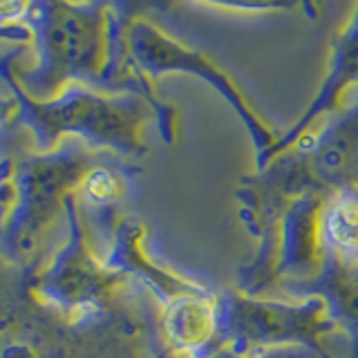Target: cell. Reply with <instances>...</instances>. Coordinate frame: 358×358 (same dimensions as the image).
Returning a JSON list of instances; mask_svg holds the SVG:
<instances>
[{
  "mask_svg": "<svg viewBox=\"0 0 358 358\" xmlns=\"http://www.w3.org/2000/svg\"><path fill=\"white\" fill-rule=\"evenodd\" d=\"M356 99H358V5L354 7L343 29L334 36L329 65L316 96L311 99V103L305 108V112L294 121V126H289L285 134H278L273 148L255 162V171H260L273 157L291 148L300 137H305L309 130L320 126L322 121L343 112Z\"/></svg>",
  "mask_w": 358,
  "mask_h": 358,
  "instance_id": "52a82bcc",
  "label": "cell"
},
{
  "mask_svg": "<svg viewBox=\"0 0 358 358\" xmlns=\"http://www.w3.org/2000/svg\"><path fill=\"white\" fill-rule=\"evenodd\" d=\"M217 307L220 327L213 345H227L242 354L305 347L318 358H338L331 352V338L345 336L318 296L251 298L238 289H227L217 294Z\"/></svg>",
  "mask_w": 358,
  "mask_h": 358,
  "instance_id": "277c9868",
  "label": "cell"
},
{
  "mask_svg": "<svg viewBox=\"0 0 358 358\" xmlns=\"http://www.w3.org/2000/svg\"><path fill=\"white\" fill-rule=\"evenodd\" d=\"M220 327L217 294L182 296L159 307V336L164 350L177 358L197 356L215 343Z\"/></svg>",
  "mask_w": 358,
  "mask_h": 358,
  "instance_id": "8fae6325",
  "label": "cell"
},
{
  "mask_svg": "<svg viewBox=\"0 0 358 358\" xmlns=\"http://www.w3.org/2000/svg\"><path fill=\"white\" fill-rule=\"evenodd\" d=\"M16 201V186H14V177L7 175L0 179V235H3V229L9 220V213L14 208Z\"/></svg>",
  "mask_w": 358,
  "mask_h": 358,
  "instance_id": "5bb4252c",
  "label": "cell"
},
{
  "mask_svg": "<svg viewBox=\"0 0 358 358\" xmlns=\"http://www.w3.org/2000/svg\"><path fill=\"white\" fill-rule=\"evenodd\" d=\"M329 197L320 193H305L294 199L280 220L275 289L305 285L316 278L327 257V244L322 238V217Z\"/></svg>",
  "mask_w": 358,
  "mask_h": 358,
  "instance_id": "ba28073f",
  "label": "cell"
},
{
  "mask_svg": "<svg viewBox=\"0 0 358 358\" xmlns=\"http://www.w3.org/2000/svg\"><path fill=\"white\" fill-rule=\"evenodd\" d=\"M159 358H177L173 354L164 352ZM260 358H318L313 352L305 350V347H278V350H266Z\"/></svg>",
  "mask_w": 358,
  "mask_h": 358,
  "instance_id": "9a60e30c",
  "label": "cell"
},
{
  "mask_svg": "<svg viewBox=\"0 0 358 358\" xmlns=\"http://www.w3.org/2000/svg\"><path fill=\"white\" fill-rule=\"evenodd\" d=\"M305 193H358V99L309 130L291 148L240 179V220L260 249L278 244L280 220Z\"/></svg>",
  "mask_w": 358,
  "mask_h": 358,
  "instance_id": "6da1fadb",
  "label": "cell"
},
{
  "mask_svg": "<svg viewBox=\"0 0 358 358\" xmlns=\"http://www.w3.org/2000/svg\"><path fill=\"white\" fill-rule=\"evenodd\" d=\"M18 115H20V106H18V99L14 94V90H11L9 99L0 96V126H5V123H16Z\"/></svg>",
  "mask_w": 358,
  "mask_h": 358,
  "instance_id": "2e32d148",
  "label": "cell"
},
{
  "mask_svg": "<svg viewBox=\"0 0 358 358\" xmlns=\"http://www.w3.org/2000/svg\"><path fill=\"white\" fill-rule=\"evenodd\" d=\"M16 5H0V41L5 43H22L27 48L34 36L27 25H16Z\"/></svg>",
  "mask_w": 358,
  "mask_h": 358,
  "instance_id": "4fadbf2b",
  "label": "cell"
},
{
  "mask_svg": "<svg viewBox=\"0 0 358 358\" xmlns=\"http://www.w3.org/2000/svg\"><path fill=\"white\" fill-rule=\"evenodd\" d=\"M322 238L329 251L358 264V193L329 199L322 217Z\"/></svg>",
  "mask_w": 358,
  "mask_h": 358,
  "instance_id": "7c38bea8",
  "label": "cell"
},
{
  "mask_svg": "<svg viewBox=\"0 0 358 358\" xmlns=\"http://www.w3.org/2000/svg\"><path fill=\"white\" fill-rule=\"evenodd\" d=\"M29 27L36 59L29 70L7 67L27 96L50 101L74 83H108L134 92L126 74L123 34L128 20L110 5L41 3L29 5Z\"/></svg>",
  "mask_w": 358,
  "mask_h": 358,
  "instance_id": "7a4b0ae2",
  "label": "cell"
},
{
  "mask_svg": "<svg viewBox=\"0 0 358 358\" xmlns=\"http://www.w3.org/2000/svg\"><path fill=\"white\" fill-rule=\"evenodd\" d=\"M287 298L318 296L324 300L329 316L338 324L347 341L345 358H358V264L345 260L327 249L322 271L305 285L280 291Z\"/></svg>",
  "mask_w": 358,
  "mask_h": 358,
  "instance_id": "30bf717a",
  "label": "cell"
},
{
  "mask_svg": "<svg viewBox=\"0 0 358 358\" xmlns=\"http://www.w3.org/2000/svg\"><path fill=\"white\" fill-rule=\"evenodd\" d=\"M115 246H112V253L108 257V266H112L115 271L130 275H137L145 289H150L152 298L162 302L159 307L168 305L182 296H195V294H208V287L193 282L184 275H179L171 268H164L157 264L152 257L145 251V235H148V227L137 220V217H128L123 220L119 227L115 229Z\"/></svg>",
  "mask_w": 358,
  "mask_h": 358,
  "instance_id": "9c48e42d",
  "label": "cell"
},
{
  "mask_svg": "<svg viewBox=\"0 0 358 358\" xmlns=\"http://www.w3.org/2000/svg\"><path fill=\"white\" fill-rule=\"evenodd\" d=\"M96 166L94 155L85 145H70L65 150L36 155L11 173L16 186V201L3 229L11 253L27 257L38 251V244L56 220L67 215L70 197L78 193L85 175Z\"/></svg>",
  "mask_w": 358,
  "mask_h": 358,
  "instance_id": "8992f818",
  "label": "cell"
},
{
  "mask_svg": "<svg viewBox=\"0 0 358 358\" xmlns=\"http://www.w3.org/2000/svg\"><path fill=\"white\" fill-rule=\"evenodd\" d=\"M7 81L20 106L18 121L31 130L38 155L56 150V141H61L63 134H76L83 143L137 157L145 152L143 132L150 121L159 123V132L168 143L177 139V112L159 99L128 90H94L74 83L59 96L36 101L22 92L9 72Z\"/></svg>",
  "mask_w": 358,
  "mask_h": 358,
  "instance_id": "3957f363",
  "label": "cell"
},
{
  "mask_svg": "<svg viewBox=\"0 0 358 358\" xmlns=\"http://www.w3.org/2000/svg\"><path fill=\"white\" fill-rule=\"evenodd\" d=\"M123 48H126V74L132 83H137L143 90H152L155 78L166 72L193 74L213 90H217L220 96L244 123L253 141L255 162L273 148V143L278 141L275 130L257 115V110L246 99L244 90L235 83V78L227 70H222L213 59H208V54L188 48L148 18H128Z\"/></svg>",
  "mask_w": 358,
  "mask_h": 358,
  "instance_id": "5b68a950",
  "label": "cell"
},
{
  "mask_svg": "<svg viewBox=\"0 0 358 358\" xmlns=\"http://www.w3.org/2000/svg\"><path fill=\"white\" fill-rule=\"evenodd\" d=\"M3 177H7V175L3 173V162H0V179H3Z\"/></svg>",
  "mask_w": 358,
  "mask_h": 358,
  "instance_id": "e0dca14e",
  "label": "cell"
}]
</instances>
